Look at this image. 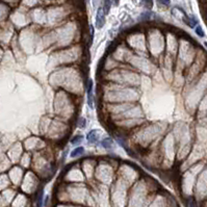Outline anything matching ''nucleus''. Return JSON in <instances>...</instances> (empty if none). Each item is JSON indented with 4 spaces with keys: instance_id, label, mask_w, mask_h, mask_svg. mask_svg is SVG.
<instances>
[{
    "instance_id": "14",
    "label": "nucleus",
    "mask_w": 207,
    "mask_h": 207,
    "mask_svg": "<svg viewBox=\"0 0 207 207\" xmlns=\"http://www.w3.org/2000/svg\"><path fill=\"white\" fill-rule=\"evenodd\" d=\"M188 207H196L195 203H194V201L191 200V202H189V204H188Z\"/></svg>"
},
{
    "instance_id": "1",
    "label": "nucleus",
    "mask_w": 207,
    "mask_h": 207,
    "mask_svg": "<svg viewBox=\"0 0 207 207\" xmlns=\"http://www.w3.org/2000/svg\"><path fill=\"white\" fill-rule=\"evenodd\" d=\"M105 24V14L102 7H99L96 15V27L98 29H101Z\"/></svg>"
},
{
    "instance_id": "4",
    "label": "nucleus",
    "mask_w": 207,
    "mask_h": 207,
    "mask_svg": "<svg viewBox=\"0 0 207 207\" xmlns=\"http://www.w3.org/2000/svg\"><path fill=\"white\" fill-rule=\"evenodd\" d=\"M84 152V148L83 147H77L76 149H74V150L71 152V156L72 157H77V156L81 155Z\"/></svg>"
},
{
    "instance_id": "10",
    "label": "nucleus",
    "mask_w": 207,
    "mask_h": 207,
    "mask_svg": "<svg viewBox=\"0 0 207 207\" xmlns=\"http://www.w3.org/2000/svg\"><path fill=\"white\" fill-rule=\"evenodd\" d=\"M85 119L84 118H80L79 120H78V127L80 128H84L85 127Z\"/></svg>"
},
{
    "instance_id": "11",
    "label": "nucleus",
    "mask_w": 207,
    "mask_h": 207,
    "mask_svg": "<svg viewBox=\"0 0 207 207\" xmlns=\"http://www.w3.org/2000/svg\"><path fill=\"white\" fill-rule=\"evenodd\" d=\"M150 16H151V14H150L149 12H143V14L141 15L140 19H141V20H148V19H150Z\"/></svg>"
},
{
    "instance_id": "8",
    "label": "nucleus",
    "mask_w": 207,
    "mask_h": 207,
    "mask_svg": "<svg viewBox=\"0 0 207 207\" xmlns=\"http://www.w3.org/2000/svg\"><path fill=\"white\" fill-rule=\"evenodd\" d=\"M142 5L146 9H150L153 5V0H142Z\"/></svg>"
},
{
    "instance_id": "5",
    "label": "nucleus",
    "mask_w": 207,
    "mask_h": 207,
    "mask_svg": "<svg viewBox=\"0 0 207 207\" xmlns=\"http://www.w3.org/2000/svg\"><path fill=\"white\" fill-rule=\"evenodd\" d=\"M112 138H110V137H106V138H104V140H103L102 141V143H101V144H102V146H103V147H104V148H110V147H112Z\"/></svg>"
},
{
    "instance_id": "15",
    "label": "nucleus",
    "mask_w": 207,
    "mask_h": 207,
    "mask_svg": "<svg viewBox=\"0 0 207 207\" xmlns=\"http://www.w3.org/2000/svg\"><path fill=\"white\" fill-rule=\"evenodd\" d=\"M204 45H205V46H206V48H207V42H205V43H204Z\"/></svg>"
},
{
    "instance_id": "7",
    "label": "nucleus",
    "mask_w": 207,
    "mask_h": 207,
    "mask_svg": "<svg viewBox=\"0 0 207 207\" xmlns=\"http://www.w3.org/2000/svg\"><path fill=\"white\" fill-rule=\"evenodd\" d=\"M82 138H83L82 135H76V136H74V137H73L72 140H71L72 145H79V144L82 142Z\"/></svg>"
},
{
    "instance_id": "13",
    "label": "nucleus",
    "mask_w": 207,
    "mask_h": 207,
    "mask_svg": "<svg viewBox=\"0 0 207 207\" xmlns=\"http://www.w3.org/2000/svg\"><path fill=\"white\" fill-rule=\"evenodd\" d=\"M42 201H43V191H40V196L37 199V207H42Z\"/></svg>"
},
{
    "instance_id": "12",
    "label": "nucleus",
    "mask_w": 207,
    "mask_h": 207,
    "mask_svg": "<svg viewBox=\"0 0 207 207\" xmlns=\"http://www.w3.org/2000/svg\"><path fill=\"white\" fill-rule=\"evenodd\" d=\"M157 2L159 4H161V5H166V6H169L171 3L170 0H157Z\"/></svg>"
},
{
    "instance_id": "3",
    "label": "nucleus",
    "mask_w": 207,
    "mask_h": 207,
    "mask_svg": "<svg viewBox=\"0 0 207 207\" xmlns=\"http://www.w3.org/2000/svg\"><path fill=\"white\" fill-rule=\"evenodd\" d=\"M87 142L91 144H95L98 141V135H97V131L96 130H91L87 135Z\"/></svg>"
},
{
    "instance_id": "6",
    "label": "nucleus",
    "mask_w": 207,
    "mask_h": 207,
    "mask_svg": "<svg viewBox=\"0 0 207 207\" xmlns=\"http://www.w3.org/2000/svg\"><path fill=\"white\" fill-rule=\"evenodd\" d=\"M110 6H112V0H104V6H103V11H104L105 15L109 12Z\"/></svg>"
},
{
    "instance_id": "16",
    "label": "nucleus",
    "mask_w": 207,
    "mask_h": 207,
    "mask_svg": "<svg viewBox=\"0 0 207 207\" xmlns=\"http://www.w3.org/2000/svg\"><path fill=\"white\" fill-rule=\"evenodd\" d=\"M115 1H116V3H118V2L120 1V0H115Z\"/></svg>"
},
{
    "instance_id": "9",
    "label": "nucleus",
    "mask_w": 207,
    "mask_h": 207,
    "mask_svg": "<svg viewBox=\"0 0 207 207\" xmlns=\"http://www.w3.org/2000/svg\"><path fill=\"white\" fill-rule=\"evenodd\" d=\"M195 31H196V34L201 37H203L204 36H205V34H204V31H203V29H202L201 26H197Z\"/></svg>"
},
{
    "instance_id": "2",
    "label": "nucleus",
    "mask_w": 207,
    "mask_h": 207,
    "mask_svg": "<svg viewBox=\"0 0 207 207\" xmlns=\"http://www.w3.org/2000/svg\"><path fill=\"white\" fill-rule=\"evenodd\" d=\"M87 104L91 108L94 107L93 105V81L92 79H87Z\"/></svg>"
}]
</instances>
